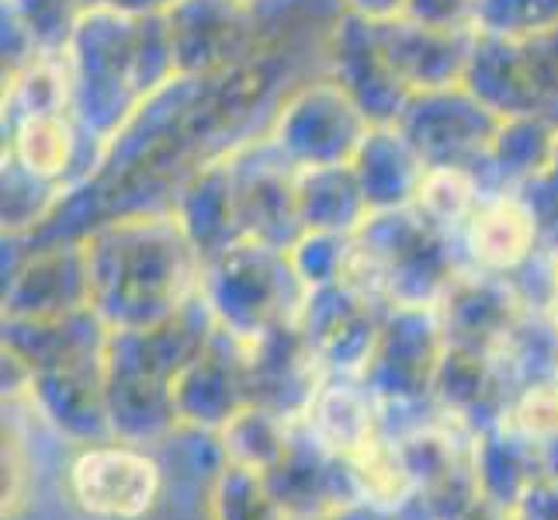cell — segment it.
<instances>
[{
  "label": "cell",
  "mask_w": 558,
  "mask_h": 520,
  "mask_svg": "<svg viewBox=\"0 0 558 520\" xmlns=\"http://www.w3.org/2000/svg\"><path fill=\"white\" fill-rule=\"evenodd\" d=\"M205 510L208 520H292L267 475L236 461H222L219 475L211 479Z\"/></svg>",
  "instance_id": "ba28073f"
},
{
  "label": "cell",
  "mask_w": 558,
  "mask_h": 520,
  "mask_svg": "<svg viewBox=\"0 0 558 520\" xmlns=\"http://www.w3.org/2000/svg\"><path fill=\"white\" fill-rule=\"evenodd\" d=\"M330 520H402V517H399V513H392V510H381V507L368 504V499H357V504L337 510Z\"/></svg>",
  "instance_id": "7c38bea8"
},
{
  "label": "cell",
  "mask_w": 558,
  "mask_h": 520,
  "mask_svg": "<svg viewBox=\"0 0 558 520\" xmlns=\"http://www.w3.org/2000/svg\"><path fill=\"white\" fill-rule=\"evenodd\" d=\"M292 427H295L292 416H284V413H278L271 407H260V402H254V407L240 410L219 431L222 458L267 475L281 461L288 440H292Z\"/></svg>",
  "instance_id": "52a82bcc"
},
{
  "label": "cell",
  "mask_w": 558,
  "mask_h": 520,
  "mask_svg": "<svg viewBox=\"0 0 558 520\" xmlns=\"http://www.w3.org/2000/svg\"><path fill=\"white\" fill-rule=\"evenodd\" d=\"M507 420L517 431L534 437L537 445H555L558 440V378L537 382L531 389H524L513 399Z\"/></svg>",
  "instance_id": "9c48e42d"
},
{
  "label": "cell",
  "mask_w": 558,
  "mask_h": 520,
  "mask_svg": "<svg viewBox=\"0 0 558 520\" xmlns=\"http://www.w3.org/2000/svg\"><path fill=\"white\" fill-rule=\"evenodd\" d=\"M267 483L292 520H330L337 510L361 499L348 458L326 448L302 420H295L292 440H288L278 465L267 472Z\"/></svg>",
  "instance_id": "3957f363"
},
{
  "label": "cell",
  "mask_w": 558,
  "mask_h": 520,
  "mask_svg": "<svg viewBox=\"0 0 558 520\" xmlns=\"http://www.w3.org/2000/svg\"><path fill=\"white\" fill-rule=\"evenodd\" d=\"M66 493L94 520H143L163 493V472L143 445L114 437L76 451L66 469Z\"/></svg>",
  "instance_id": "7a4b0ae2"
},
{
  "label": "cell",
  "mask_w": 558,
  "mask_h": 520,
  "mask_svg": "<svg viewBox=\"0 0 558 520\" xmlns=\"http://www.w3.org/2000/svg\"><path fill=\"white\" fill-rule=\"evenodd\" d=\"M445 354L448 334L440 316L427 305H396V316L381 323L375 351L357 378L375 392L381 413L389 407H413L434 396Z\"/></svg>",
  "instance_id": "6da1fadb"
},
{
  "label": "cell",
  "mask_w": 558,
  "mask_h": 520,
  "mask_svg": "<svg viewBox=\"0 0 558 520\" xmlns=\"http://www.w3.org/2000/svg\"><path fill=\"white\" fill-rule=\"evenodd\" d=\"M32 486V458L25 437L14 427H4V520H14L28 504Z\"/></svg>",
  "instance_id": "30bf717a"
},
{
  "label": "cell",
  "mask_w": 558,
  "mask_h": 520,
  "mask_svg": "<svg viewBox=\"0 0 558 520\" xmlns=\"http://www.w3.org/2000/svg\"><path fill=\"white\" fill-rule=\"evenodd\" d=\"M510 520H558V479H537L510 510Z\"/></svg>",
  "instance_id": "8fae6325"
},
{
  "label": "cell",
  "mask_w": 558,
  "mask_h": 520,
  "mask_svg": "<svg viewBox=\"0 0 558 520\" xmlns=\"http://www.w3.org/2000/svg\"><path fill=\"white\" fill-rule=\"evenodd\" d=\"M475 472L478 493L489 504L513 510L537 479L548 475L545 448L524 431H517L510 420H499L475 437Z\"/></svg>",
  "instance_id": "277c9868"
},
{
  "label": "cell",
  "mask_w": 558,
  "mask_h": 520,
  "mask_svg": "<svg viewBox=\"0 0 558 520\" xmlns=\"http://www.w3.org/2000/svg\"><path fill=\"white\" fill-rule=\"evenodd\" d=\"M348 469H351V479L361 499H368V504L381 510L402 513L410 507V499L416 496V479H413L407 451H402V440L385 431L372 437L364 448H357L354 455H348Z\"/></svg>",
  "instance_id": "8992f818"
},
{
  "label": "cell",
  "mask_w": 558,
  "mask_h": 520,
  "mask_svg": "<svg viewBox=\"0 0 558 520\" xmlns=\"http://www.w3.org/2000/svg\"><path fill=\"white\" fill-rule=\"evenodd\" d=\"M302 423L310 427L326 448L337 455H354L357 448L378 437L381 427V402L361 378H333L319 382V389L305 410Z\"/></svg>",
  "instance_id": "5b68a950"
}]
</instances>
